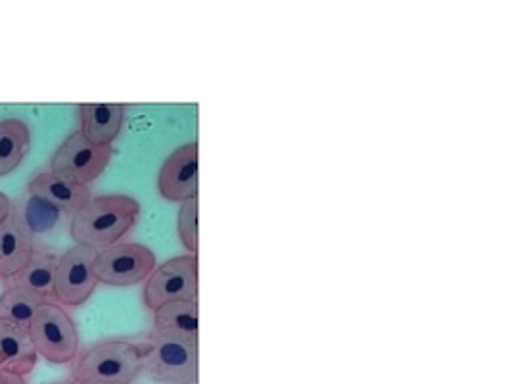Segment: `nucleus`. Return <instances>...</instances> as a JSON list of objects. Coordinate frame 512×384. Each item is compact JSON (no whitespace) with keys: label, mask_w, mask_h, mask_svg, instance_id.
<instances>
[{"label":"nucleus","mask_w":512,"mask_h":384,"mask_svg":"<svg viewBox=\"0 0 512 384\" xmlns=\"http://www.w3.org/2000/svg\"><path fill=\"white\" fill-rule=\"evenodd\" d=\"M33 252V235L12 208L10 216L0 223V279H14L29 264Z\"/></svg>","instance_id":"nucleus-10"},{"label":"nucleus","mask_w":512,"mask_h":384,"mask_svg":"<svg viewBox=\"0 0 512 384\" xmlns=\"http://www.w3.org/2000/svg\"><path fill=\"white\" fill-rule=\"evenodd\" d=\"M52 384H79V383H75V381H73V379H71V381H66V383H52Z\"/></svg>","instance_id":"nucleus-22"},{"label":"nucleus","mask_w":512,"mask_h":384,"mask_svg":"<svg viewBox=\"0 0 512 384\" xmlns=\"http://www.w3.org/2000/svg\"><path fill=\"white\" fill-rule=\"evenodd\" d=\"M198 315L200 312H198L196 300L169 302L154 312L152 329L198 340V323H200Z\"/></svg>","instance_id":"nucleus-16"},{"label":"nucleus","mask_w":512,"mask_h":384,"mask_svg":"<svg viewBox=\"0 0 512 384\" xmlns=\"http://www.w3.org/2000/svg\"><path fill=\"white\" fill-rule=\"evenodd\" d=\"M156 254L139 242L114 244L96 252V281L108 287H133L146 281L156 269Z\"/></svg>","instance_id":"nucleus-5"},{"label":"nucleus","mask_w":512,"mask_h":384,"mask_svg":"<svg viewBox=\"0 0 512 384\" xmlns=\"http://www.w3.org/2000/svg\"><path fill=\"white\" fill-rule=\"evenodd\" d=\"M58 256L48 250H35L29 264L14 277L16 287L25 288L48 302L54 298V275Z\"/></svg>","instance_id":"nucleus-14"},{"label":"nucleus","mask_w":512,"mask_h":384,"mask_svg":"<svg viewBox=\"0 0 512 384\" xmlns=\"http://www.w3.org/2000/svg\"><path fill=\"white\" fill-rule=\"evenodd\" d=\"M112 154V146L93 144L83 137L81 131H77L54 152L50 160V173L89 187L108 168Z\"/></svg>","instance_id":"nucleus-7"},{"label":"nucleus","mask_w":512,"mask_h":384,"mask_svg":"<svg viewBox=\"0 0 512 384\" xmlns=\"http://www.w3.org/2000/svg\"><path fill=\"white\" fill-rule=\"evenodd\" d=\"M39 360V354L24 327L0 319V371L25 377Z\"/></svg>","instance_id":"nucleus-12"},{"label":"nucleus","mask_w":512,"mask_h":384,"mask_svg":"<svg viewBox=\"0 0 512 384\" xmlns=\"http://www.w3.org/2000/svg\"><path fill=\"white\" fill-rule=\"evenodd\" d=\"M12 208L18 212V216L24 219L31 235L54 231L64 216V212L54 208L45 198L35 196L31 192H27L18 204H12Z\"/></svg>","instance_id":"nucleus-17"},{"label":"nucleus","mask_w":512,"mask_h":384,"mask_svg":"<svg viewBox=\"0 0 512 384\" xmlns=\"http://www.w3.org/2000/svg\"><path fill=\"white\" fill-rule=\"evenodd\" d=\"M41 304H45L43 298L14 285L0 294V319L27 329Z\"/></svg>","instance_id":"nucleus-18"},{"label":"nucleus","mask_w":512,"mask_h":384,"mask_svg":"<svg viewBox=\"0 0 512 384\" xmlns=\"http://www.w3.org/2000/svg\"><path fill=\"white\" fill-rule=\"evenodd\" d=\"M198 198H192L181 204L177 214V233L183 240L188 254H198Z\"/></svg>","instance_id":"nucleus-19"},{"label":"nucleus","mask_w":512,"mask_h":384,"mask_svg":"<svg viewBox=\"0 0 512 384\" xmlns=\"http://www.w3.org/2000/svg\"><path fill=\"white\" fill-rule=\"evenodd\" d=\"M0 384H27V383H25L24 377H20V375H14V373H6V371H0Z\"/></svg>","instance_id":"nucleus-21"},{"label":"nucleus","mask_w":512,"mask_h":384,"mask_svg":"<svg viewBox=\"0 0 512 384\" xmlns=\"http://www.w3.org/2000/svg\"><path fill=\"white\" fill-rule=\"evenodd\" d=\"M10 212H12V202H10V198H8L4 192H0V223H2L6 217L10 216Z\"/></svg>","instance_id":"nucleus-20"},{"label":"nucleus","mask_w":512,"mask_h":384,"mask_svg":"<svg viewBox=\"0 0 512 384\" xmlns=\"http://www.w3.org/2000/svg\"><path fill=\"white\" fill-rule=\"evenodd\" d=\"M148 344L129 338H106L75 356L73 381L79 384H133L144 371Z\"/></svg>","instance_id":"nucleus-2"},{"label":"nucleus","mask_w":512,"mask_h":384,"mask_svg":"<svg viewBox=\"0 0 512 384\" xmlns=\"http://www.w3.org/2000/svg\"><path fill=\"white\" fill-rule=\"evenodd\" d=\"M27 192L45 198L54 208H58L60 212L73 216L77 214L93 196L89 187L77 185L73 181H68L64 177H58L50 171H43L39 175H35L29 185Z\"/></svg>","instance_id":"nucleus-11"},{"label":"nucleus","mask_w":512,"mask_h":384,"mask_svg":"<svg viewBox=\"0 0 512 384\" xmlns=\"http://www.w3.org/2000/svg\"><path fill=\"white\" fill-rule=\"evenodd\" d=\"M198 298V256H177L156 269L146 279L142 300L150 312L169 302Z\"/></svg>","instance_id":"nucleus-6"},{"label":"nucleus","mask_w":512,"mask_h":384,"mask_svg":"<svg viewBox=\"0 0 512 384\" xmlns=\"http://www.w3.org/2000/svg\"><path fill=\"white\" fill-rule=\"evenodd\" d=\"M144 373L158 384H198V340L152 329Z\"/></svg>","instance_id":"nucleus-3"},{"label":"nucleus","mask_w":512,"mask_h":384,"mask_svg":"<svg viewBox=\"0 0 512 384\" xmlns=\"http://www.w3.org/2000/svg\"><path fill=\"white\" fill-rule=\"evenodd\" d=\"M158 192L177 204L198 198V143L183 144L167 156L158 173Z\"/></svg>","instance_id":"nucleus-9"},{"label":"nucleus","mask_w":512,"mask_h":384,"mask_svg":"<svg viewBox=\"0 0 512 384\" xmlns=\"http://www.w3.org/2000/svg\"><path fill=\"white\" fill-rule=\"evenodd\" d=\"M27 333L37 354L43 356L48 363H71L79 354L77 327L70 313L58 304H41L27 327Z\"/></svg>","instance_id":"nucleus-4"},{"label":"nucleus","mask_w":512,"mask_h":384,"mask_svg":"<svg viewBox=\"0 0 512 384\" xmlns=\"http://www.w3.org/2000/svg\"><path fill=\"white\" fill-rule=\"evenodd\" d=\"M96 250L87 246H71L62 256H58L54 275V298L68 308L83 306L98 287L94 275Z\"/></svg>","instance_id":"nucleus-8"},{"label":"nucleus","mask_w":512,"mask_h":384,"mask_svg":"<svg viewBox=\"0 0 512 384\" xmlns=\"http://www.w3.org/2000/svg\"><path fill=\"white\" fill-rule=\"evenodd\" d=\"M139 217V200L129 194L94 196L71 216V239L79 246L100 252L119 244V240L133 231Z\"/></svg>","instance_id":"nucleus-1"},{"label":"nucleus","mask_w":512,"mask_h":384,"mask_svg":"<svg viewBox=\"0 0 512 384\" xmlns=\"http://www.w3.org/2000/svg\"><path fill=\"white\" fill-rule=\"evenodd\" d=\"M123 104H81L79 121L87 141L98 146H112L125 123Z\"/></svg>","instance_id":"nucleus-13"},{"label":"nucleus","mask_w":512,"mask_h":384,"mask_svg":"<svg viewBox=\"0 0 512 384\" xmlns=\"http://www.w3.org/2000/svg\"><path fill=\"white\" fill-rule=\"evenodd\" d=\"M31 148V131L27 123L16 118L0 121V177L20 168Z\"/></svg>","instance_id":"nucleus-15"}]
</instances>
